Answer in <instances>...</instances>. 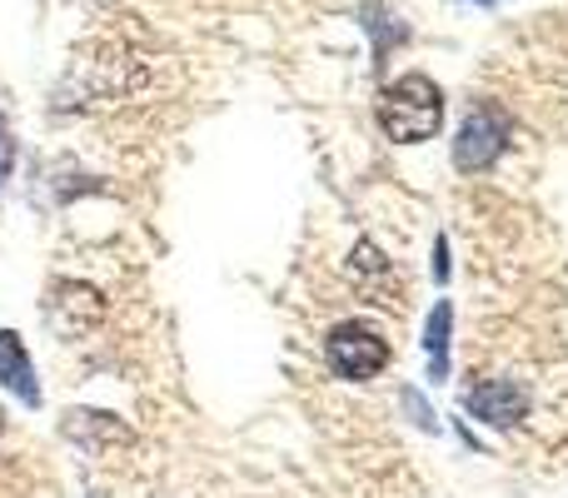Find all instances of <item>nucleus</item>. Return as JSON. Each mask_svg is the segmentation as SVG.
<instances>
[{"instance_id": "nucleus-1", "label": "nucleus", "mask_w": 568, "mask_h": 498, "mask_svg": "<svg viewBox=\"0 0 568 498\" xmlns=\"http://www.w3.org/2000/svg\"><path fill=\"white\" fill-rule=\"evenodd\" d=\"M379 125L394 145H419V140H434L444 125V95L429 75L409 70V75L389 80L379 95Z\"/></svg>"}, {"instance_id": "nucleus-2", "label": "nucleus", "mask_w": 568, "mask_h": 498, "mask_svg": "<svg viewBox=\"0 0 568 498\" xmlns=\"http://www.w3.org/2000/svg\"><path fill=\"white\" fill-rule=\"evenodd\" d=\"M324 359H329V369L339 374V379L364 384L389 364V339L364 319H344V324H334L329 339H324Z\"/></svg>"}, {"instance_id": "nucleus-3", "label": "nucleus", "mask_w": 568, "mask_h": 498, "mask_svg": "<svg viewBox=\"0 0 568 498\" xmlns=\"http://www.w3.org/2000/svg\"><path fill=\"white\" fill-rule=\"evenodd\" d=\"M504 145H509V120H504V110L479 100V105H469L459 140H454V170L459 175H484L504 155Z\"/></svg>"}, {"instance_id": "nucleus-4", "label": "nucleus", "mask_w": 568, "mask_h": 498, "mask_svg": "<svg viewBox=\"0 0 568 498\" xmlns=\"http://www.w3.org/2000/svg\"><path fill=\"white\" fill-rule=\"evenodd\" d=\"M469 414L494 424V429H509V424H519L524 414H529V394L514 379H484L469 389Z\"/></svg>"}, {"instance_id": "nucleus-5", "label": "nucleus", "mask_w": 568, "mask_h": 498, "mask_svg": "<svg viewBox=\"0 0 568 498\" xmlns=\"http://www.w3.org/2000/svg\"><path fill=\"white\" fill-rule=\"evenodd\" d=\"M0 384L16 394L26 409H40V384H36V364H30V349L20 344L16 329H0Z\"/></svg>"}, {"instance_id": "nucleus-6", "label": "nucleus", "mask_w": 568, "mask_h": 498, "mask_svg": "<svg viewBox=\"0 0 568 498\" xmlns=\"http://www.w3.org/2000/svg\"><path fill=\"white\" fill-rule=\"evenodd\" d=\"M65 434L85 449H105V444H130L135 434L115 419V414H95V409H70L65 414Z\"/></svg>"}, {"instance_id": "nucleus-7", "label": "nucleus", "mask_w": 568, "mask_h": 498, "mask_svg": "<svg viewBox=\"0 0 568 498\" xmlns=\"http://www.w3.org/2000/svg\"><path fill=\"white\" fill-rule=\"evenodd\" d=\"M449 329H454V304L439 299L424 319V349H429V374L434 379H449Z\"/></svg>"}, {"instance_id": "nucleus-8", "label": "nucleus", "mask_w": 568, "mask_h": 498, "mask_svg": "<svg viewBox=\"0 0 568 498\" xmlns=\"http://www.w3.org/2000/svg\"><path fill=\"white\" fill-rule=\"evenodd\" d=\"M434 280L449 284V240H434Z\"/></svg>"}, {"instance_id": "nucleus-9", "label": "nucleus", "mask_w": 568, "mask_h": 498, "mask_svg": "<svg viewBox=\"0 0 568 498\" xmlns=\"http://www.w3.org/2000/svg\"><path fill=\"white\" fill-rule=\"evenodd\" d=\"M0 429H6V414H0Z\"/></svg>"}]
</instances>
